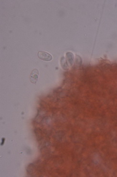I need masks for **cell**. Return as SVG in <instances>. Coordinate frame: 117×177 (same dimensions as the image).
Masks as SVG:
<instances>
[{
  "label": "cell",
  "instance_id": "6da1fadb",
  "mask_svg": "<svg viewBox=\"0 0 117 177\" xmlns=\"http://www.w3.org/2000/svg\"><path fill=\"white\" fill-rule=\"evenodd\" d=\"M39 72L37 69H33L31 72L30 76V80L32 83L36 84L39 79Z\"/></svg>",
  "mask_w": 117,
  "mask_h": 177
},
{
  "label": "cell",
  "instance_id": "7a4b0ae2",
  "mask_svg": "<svg viewBox=\"0 0 117 177\" xmlns=\"http://www.w3.org/2000/svg\"><path fill=\"white\" fill-rule=\"evenodd\" d=\"M38 56L39 59L45 61H50L52 60L53 57L50 53L44 51H40L38 52Z\"/></svg>",
  "mask_w": 117,
  "mask_h": 177
}]
</instances>
